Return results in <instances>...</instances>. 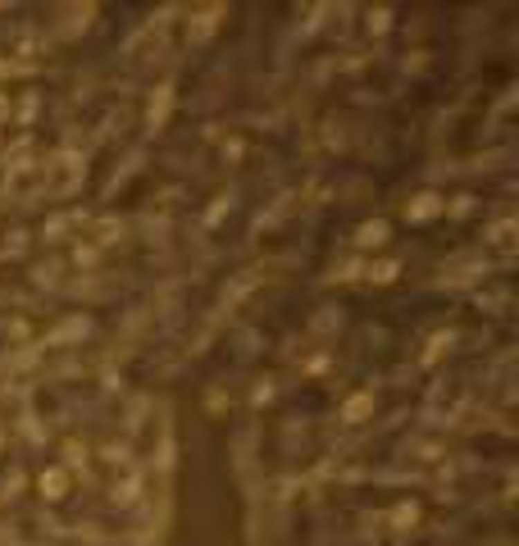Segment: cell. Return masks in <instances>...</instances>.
<instances>
[]
</instances>
